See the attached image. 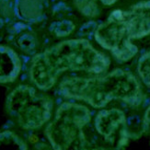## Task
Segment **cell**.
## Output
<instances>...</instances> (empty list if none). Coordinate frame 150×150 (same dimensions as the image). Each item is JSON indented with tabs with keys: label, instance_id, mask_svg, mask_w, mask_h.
<instances>
[{
	"label": "cell",
	"instance_id": "7",
	"mask_svg": "<svg viewBox=\"0 0 150 150\" xmlns=\"http://www.w3.org/2000/svg\"><path fill=\"white\" fill-rule=\"evenodd\" d=\"M113 13L132 40L150 34V1L136 4L127 11L118 9Z\"/></svg>",
	"mask_w": 150,
	"mask_h": 150
},
{
	"label": "cell",
	"instance_id": "1",
	"mask_svg": "<svg viewBox=\"0 0 150 150\" xmlns=\"http://www.w3.org/2000/svg\"><path fill=\"white\" fill-rule=\"evenodd\" d=\"M110 63L109 58L88 41L68 40L36 55L32 60L30 77L39 88L46 90L53 87L66 71L100 74L109 68Z\"/></svg>",
	"mask_w": 150,
	"mask_h": 150
},
{
	"label": "cell",
	"instance_id": "8",
	"mask_svg": "<svg viewBox=\"0 0 150 150\" xmlns=\"http://www.w3.org/2000/svg\"><path fill=\"white\" fill-rule=\"evenodd\" d=\"M21 69V60L12 49L0 45V83L13 82Z\"/></svg>",
	"mask_w": 150,
	"mask_h": 150
},
{
	"label": "cell",
	"instance_id": "2",
	"mask_svg": "<svg viewBox=\"0 0 150 150\" xmlns=\"http://www.w3.org/2000/svg\"><path fill=\"white\" fill-rule=\"evenodd\" d=\"M58 92L67 99L86 101L94 108L105 107L112 100L137 106L144 97L137 79L122 69L99 77L67 78L60 83Z\"/></svg>",
	"mask_w": 150,
	"mask_h": 150
},
{
	"label": "cell",
	"instance_id": "13",
	"mask_svg": "<svg viewBox=\"0 0 150 150\" xmlns=\"http://www.w3.org/2000/svg\"><path fill=\"white\" fill-rule=\"evenodd\" d=\"M74 28H75L74 24L68 21H64L61 22L54 23L53 26H52V30H53V31L59 37L70 34L71 32L73 31Z\"/></svg>",
	"mask_w": 150,
	"mask_h": 150
},
{
	"label": "cell",
	"instance_id": "3",
	"mask_svg": "<svg viewBox=\"0 0 150 150\" xmlns=\"http://www.w3.org/2000/svg\"><path fill=\"white\" fill-rule=\"evenodd\" d=\"M90 118V112L83 105L70 102L61 105L54 119L45 129V134L53 148L86 149L88 143L83 129Z\"/></svg>",
	"mask_w": 150,
	"mask_h": 150
},
{
	"label": "cell",
	"instance_id": "12",
	"mask_svg": "<svg viewBox=\"0 0 150 150\" xmlns=\"http://www.w3.org/2000/svg\"><path fill=\"white\" fill-rule=\"evenodd\" d=\"M137 70L143 82L150 87V52L141 56L138 62Z\"/></svg>",
	"mask_w": 150,
	"mask_h": 150
},
{
	"label": "cell",
	"instance_id": "11",
	"mask_svg": "<svg viewBox=\"0 0 150 150\" xmlns=\"http://www.w3.org/2000/svg\"><path fill=\"white\" fill-rule=\"evenodd\" d=\"M25 143L14 133L6 131L0 133V150H25Z\"/></svg>",
	"mask_w": 150,
	"mask_h": 150
},
{
	"label": "cell",
	"instance_id": "4",
	"mask_svg": "<svg viewBox=\"0 0 150 150\" xmlns=\"http://www.w3.org/2000/svg\"><path fill=\"white\" fill-rule=\"evenodd\" d=\"M6 110L21 127L36 129L50 120L53 100L34 88L22 85L8 95Z\"/></svg>",
	"mask_w": 150,
	"mask_h": 150
},
{
	"label": "cell",
	"instance_id": "5",
	"mask_svg": "<svg viewBox=\"0 0 150 150\" xmlns=\"http://www.w3.org/2000/svg\"><path fill=\"white\" fill-rule=\"evenodd\" d=\"M95 38L103 48L110 51L121 61L132 59L138 51L113 12L105 21L98 26Z\"/></svg>",
	"mask_w": 150,
	"mask_h": 150
},
{
	"label": "cell",
	"instance_id": "6",
	"mask_svg": "<svg viewBox=\"0 0 150 150\" xmlns=\"http://www.w3.org/2000/svg\"><path fill=\"white\" fill-rule=\"evenodd\" d=\"M95 127L104 140L116 148L127 145L126 118L122 110L118 109L101 110L95 118Z\"/></svg>",
	"mask_w": 150,
	"mask_h": 150
},
{
	"label": "cell",
	"instance_id": "9",
	"mask_svg": "<svg viewBox=\"0 0 150 150\" xmlns=\"http://www.w3.org/2000/svg\"><path fill=\"white\" fill-rule=\"evenodd\" d=\"M16 9L18 17L26 21H36L43 13V8L39 0H17Z\"/></svg>",
	"mask_w": 150,
	"mask_h": 150
},
{
	"label": "cell",
	"instance_id": "10",
	"mask_svg": "<svg viewBox=\"0 0 150 150\" xmlns=\"http://www.w3.org/2000/svg\"><path fill=\"white\" fill-rule=\"evenodd\" d=\"M116 1L117 0H75V4L84 16L94 18L100 13L98 3H101L103 6H112Z\"/></svg>",
	"mask_w": 150,
	"mask_h": 150
},
{
	"label": "cell",
	"instance_id": "14",
	"mask_svg": "<svg viewBox=\"0 0 150 150\" xmlns=\"http://www.w3.org/2000/svg\"><path fill=\"white\" fill-rule=\"evenodd\" d=\"M143 132L145 135L150 140V104L147 107L144 116V122H143Z\"/></svg>",
	"mask_w": 150,
	"mask_h": 150
}]
</instances>
